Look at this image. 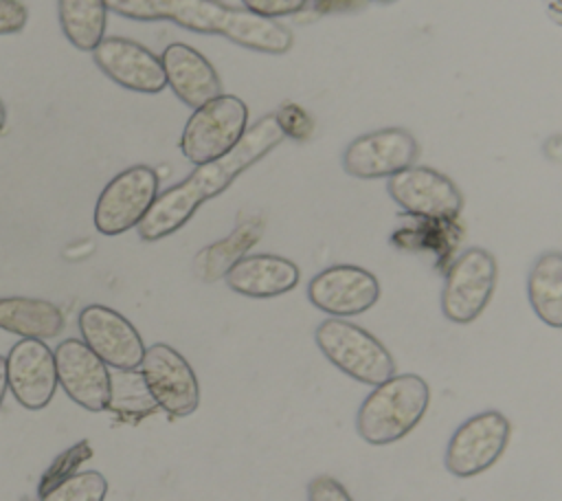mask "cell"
<instances>
[{"mask_svg": "<svg viewBox=\"0 0 562 501\" xmlns=\"http://www.w3.org/2000/svg\"><path fill=\"white\" fill-rule=\"evenodd\" d=\"M283 138L285 134L274 114H266L255 121L228 154L198 165L193 174H189L182 182L158 193L151 209L136 226L138 237L143 242H158L182 229L200 209V204L226 191L241 171L261 160Z\"/></svg>", "mask_w": 562, "mask_h": 501, "instance_id": "6da1fadb", "label": "cell"}, {"mask_svg": "<svg viewBox=\"0 0 562 501\" xmlns=\"http://www.w3.org/2000/svg\"><path fill=\"white\" fill-rule=\"evenodd\" d=\"M167 20L187 31L222 35L237 46L268 55H283L294 44V35L279 20L235 9L220 0H169Z\"/></svg>", "mask_w": 562, "mask_h": 501, "instance_id": "7a4b0ae2", "label": "cell"}, {"mask_svg": "<svg viewBox=\"0 0 562 501\" xmlns=\"http://www.w3.org/2000/svg\"><path fill=\"white\" fill-rule=\"evenodd\" d=\"M430 404L428 382L417 374H393L373 387L356 415L358 435L371 446H386L406 437Z\"/></svg>", "mask_w": 562, "mask_h": 501, "instance_id": "3957f363", "label": "cell"}, {"mask_svg": "<svg viewBox=\"0 0 562 501\" xmlns=\"http://www.w3.org/2000/svg\"><path fill=\"white\" fill-rule=\"evenodd\" d=\"M314 341L321 354L356 382L375 387L395 374V360L384 343L347 319L321 321Z\"/></svg>", "mask_w": 562, "mask_h": 501, "instance_id": "277c9868", "label": "cell"}, {"mask_svg": "<svg viewBox=\"0 0 562 501\" xmlns=\"http://www.w3.org/2000/svg\"><path fill=\"white\" fill-rule=\"evenodd\" d=\"M246 130V103L235 94H220L193 110L180 136V152L193 165H204L228 154Z\"/></svg>", "mask_w": 562, "mask_h": 501, "instance_id": "5b68a950", "label": "cell"}, {"mask_svg": "<svg viewBox=\"0 0 562 501\" xmlns=\"http://www.w3.org/2000/svg\"><path fill=\"white\" fill-rule=\"evenodd\" d=\"M498 279V266L490 250L465 248L448 268L441 290V312L457 325L476 321L487 308Z\"/></svg>", "mask_w": 562, "mask_h": 501, "instance_id": "8992f818", "label": "cell"}, {"mask_svg": "<svg viewBox=\"0 0 562 501\" xmlns=\"http://www.w3.org/2000/svg\"><path fill=\"white\" fill-rule=\"evenodd\" d=\"M512 424L505 413L487 409L461 422L448 439L443 464L454 477L468 479L492 468L505 453Z\"/></svg>", "mask_w": 562, "mask_h": 501, "instance_id": "52a82bcc", "label": "cell"}, {"mask_svg": "<svg viewBox=\"0 0 562 501\" xmlns=\"http://www.w3.org/2000/svg\"><path fill=\"white\" fill-rule=\"evenodd\" d=\"M158 198V174L147 165H132L116 174L94 204V229L101 235H121L143 222Z\"/></svg>", "mask_w": 562, "mask_h": 501, "instance_id": "ba28073f", "label": "cell"}, {"mask_svg": "<svg viewBox=\"0 0 562 501\" xmlns=\"http://www.w3.org/2000/svg\"><path fill=\"white\" fill-rule=\"evenodd\" d=\"M140 374L169 417H187L200 404V385L189 360L167 343L145 347Z\"/></svg>", "mask_w": 562, "mask_h": 501, "instance_id": "9c48e42d", "label": "cell"}, {"mask_svg": "<svg viewBox=\"0 0 562 501\" xmlns=\"http://www.w3.org/2000/svg\"><path fill=\"white\" fill-rule=\"evenodd\" d=\"M419 158V143L406 127H382L356 136L342 152L345 174L373 180L391 178L393 174L415 165Z\"/></svg>", "mask_w": 562, "mask_h": 501, "instance_id": "30bf717a", "label": "cell"}, {"mask_svg": "<svg viewBox=\"0 0 562 501\" xmlns=\"http://www.w3.org/2000/svg\"><path fill=\"white\" fill-rule=\"evenodd\" d=\"M391 200L411 215L428 220H454L463 209V193L441 171L411 165L386 178Z\"/></svg>", "mask_w": 562, "mask_h": 501, "instance_id": "8fae6325", "label": "cell"}, {"mask_svg": "<svg viewBox=\"0 0 562 501\" xmlns=\"http://www.w3.org/2000/svg\"><path fill=\"white\" fill-rule=\"evenodd\" d=\"M310 303L338 319L356 316L371 310L380 299V281L367 268L336 264L316 272L307 283Z\"/></svg>", "mask_w": 562, "mask_h": 501, "instance_id": "7c38bea8", "label": "cell"}, {"mask_svg": "<svg viewBox=\"0 0 562 501\" xmlns=\"http://www.w3.org/2000/svg\"><path fill=\"white\" fill-rule=\"evenodd\" d=\"M81 341L114 369H136L145 356L138 330L116 310L92 303L79 312Z\"/></svg>", "mask_w": 562, "mask_h": 501, "instance_id": "4fadbf2b", "label": "cell"}, {"mask_svg": "<svg viewBox=\"0 0 562 501\" xmlns=\"http://www.w3.org/2000/svg\"><path fill=\"white\" fill-rule=\"evenodd\" d=\"M53 356L57 382L66 391V396L86 411H105L110 398L108 365L79 338L61 341L55 347Z\"/></svg>", "mask_w": 562, "mask_h": 501, "instance_id": "5bb4252c", "label": "cell"}, {"mask_svg": "<svg viewBox=\"0 0 562 501\" xmlns=\"http://www.w3.org/2000/svg\"><path fill=\"white\" fill-rule=\"evenodd\" d=\"M92 59L108 79L127 90L156 94L167 86L160 57L130 37H103L94 46Z\"/></svg>", "mask_w": 562, "mask_h": 501, "instance_id": "9a60e30c", "label": "cell"}, {"mask_svg": "<svg viewBox=\"0 0 562 501\" xmlns=\"http://www.w3.org/2000/svg\"><path fill=\"white\" fill-rule=\"evenodd\" d=\"M7 385L13 398L29 411L50 404L57 391L55 356L44 341L22 338L7 354Z\"/></svg>", "mask_w": 562, "mask_h": 501, "instance_id": "2e32d148", "label": "cell"}, {"mask_svg": "<svg viewBox=\"0 0 562 501\" xmlns=\"http://www.w3.org/2000/svg\"><path fill=\"white\" fill-rule=\"evenodd\" d=\"M167 86L189 108H200L222 94V81L213 64L184 42L169 44L160 55Z\"/></svg>", "mask_w": 562, "mask_h": 501, "instance_id": "e0dca14e", "label": "cell"}, {"mask_svg": "<svg viewBox=\"0 0 562 501\" xmlns=\"http://www.w3.org/2000/svg\"><path fill=\"white\" fill-rule=\"evenodd\" d=\"M301 270L281 255L259 253L241 257L224 277L226 286L250 299H272L296 288Z\"/></svg>", "mask_w": 562, "mask_h": 501, "instance_id": "ac0fdd59", "label": "cell"}, {"mask_svg": "<svg viewBox=\"0 0 562 501\" xmlns=\"http://www.w3.org/2000/svg\"><path fill=\"white\" fill-rule=\"evenodd\" d=\"M263 233V218L252 213L244 218L224 240L204 246L193 261V270L202 281L224 279L226 272L259 242Z\"/></svg>", "mask_w": 562, "mask_h": 501, "instance_id": "d6986e66", "label": "cell"}, {"mask_svg": "<svg viewBox=\"0 0 562 501\" xmlns=\"http://www.w3.org/2000/svg\"><path fill=\"white\" fill-rule=\"evenodd\" d=\"M0 330L22 338H55L64 330L61 310L33 297H0Z\"/></svg>", "mask_w": 562, "mask_h": 501, "instance_id": "ffe728a7", "label": "cell"}, {"mask_svg": "<svg viewBox=\"0 0 562 501\" xmlns=\"http://www.w3.org/2000/svg\"><path fill=\"white\" fill-rule=\"evenodd\" d=\"M527 297L536 316L549 325L562 330V253H540L527 275Z\"/></svg>", "mask_w": 562, "mask_h": 501, "instance_id": "44dd1931", "label": "cell"}, {"mask_svg": "<svg viewBox=\"0 0 562 501\" xmlns=\"http://www.w3.org/2000/svg\"><path fill=\"white\" fill-rule=\"evenodd\" d=\"M105 0H57V18L64 37L83 53H92L108 29Z\"/></svg>", "mask_w": 562, "mask_h": 501, "instance_id": "7402d4cb", "label": "cell"}, {"mask_svg": "<svg viewBox=\"0 0 562 501\" xmlns=\"http://www.w3.org/2000/svg\"><path fill=\"white\" fill-rule=\"evenodd\" d=\"M158 409L145 378L136 369H116L110 374V398L108 411L119 417L138 420L151 415Z\"/></svg>", "mask_w": 562, "mask_h": 501, "instance_id": "603a6c76", "label": "cell"}, {"mask_svg": "<svg viewBox=\"0 0 562 501\" xmlns=\"http://www.w3.org/2000/svg\"><path fill=\"white\" fill-rule=\"evenodd\" d=\"M105 494L108 479L99 470H81L55 483L40 501H105Z\"/></svg>", "mask_w": 562, "mask_h": 501, "instance_id": "cb8c5ba5", "label": "cell"}, {"mask_svg": "<svg viewBox=\"0 0 562 501\" xmlns=\"http://www.w3.org/2000/svg\"><path fill=\"white\" fill-rule=\"evenodd\" d=\"M108 11L138 22L167 20L169 0H105Z\"/></svg>", "mask_w": 562, "mask_h": 501, "instance_id": "d4e9b609", "label": "cell"}, {"mask_svg": "<svg viewBox=\"0 0 562 501\" xmlns=\"http://www.w3.org/2000/svg\"><path fill=\"white\" fill-rule=\"evenodd\" d=\"M90 457V446H88V442H81V444H77L75 448H70V450H66L64 455H59L57 457V461H55V466L53 468H48V472L44 475V479H42V486H40V497L44 494V492H48L55 483H59L61 479H66L70 472L64 468V466H68V464H72V466H79L83 459H88Z\"/></svg>", "mask_w": 562, "mask_h": 501, "instance_id": "484cf974", "label": "cell"}, {"mask_svg": "<svg viewBox=\"0 0 562 501\" xmlns=\"http://www.w3.org/2000/svg\"><path fill=\"white\" fill-rule=\"evenodd\" d=\"M277 123L281 125L285 136H292L296 141H305L312 132V121L307 116V112L294 103H283L277 114H274Z\"/></svg>", "mask_w": 562, "mask_h": 501, "instance_id": "4316f807", "label": "cell"}, {"mask_svg": "<svg viewBox=\"0 0 562 501\" xmlns=\"http://www.w3.org/2000/svg\"><path fill=\"white\" fill-rule=\"evenodd\" d=\"M312 0H241V4L257 13V15H263V18H270V20H277V18H283V15H292V13H299L303 11Z\"/></svg>", "mask_w": 562, "mask_h": 501, "instance_id": "83f0119b", "label": "cell"}, {"mask_svg": "<svg viewBox=\"0 0 562 501\" xmlns=\"http://www.w3.org/2000/svg\"><path fill=\"white\" fill-rule=\"evenodd\" d=\"M307 501H353L345 486L329 475H318L307 483Z\"/></svg>", "mask_w": 562, "mask_h": 501, "instance_id": "f1b7e54d", "label": "cell"}, {"mask_svg": "<svg viewBox=\"0 0 562 501\" xmlns=\"http://www.w3.org/2000/svg\"><path fill=\"white\" fill-rule=\"evenodd\" d=\"M29 11L20 0H0V35H15L26 26Z\"/></svg>", "mask_w": 562, "mask_h": 501, "instance_id": "f546056e", "label": "cell"}, {"mask_svg": "<svg viewBox=\"0 0 562 501\" xmlns=\"http://www.w3.org/2000/svg\"><path fill=\"white\" fill-rule=\"evenodd\" d=\"M318 13H347L367 7L371 0H312Z\"/></svg>", "mask_w": 562, "mask_h": 501, "instance_id": "4dcf8cb0", "label": "cell"}, {"mask_svg": "<svg viewBox=\"0 0 562 501\" xmlns=\"http://www.w3.org/2000/svg\"><path fill=\"white\" fill-rule=\"evenodd\" d=\"M7 389H9V385H7V360L0 356V407L4 402Z\"/></svg>", "mask_w": 562, "mask_h": 501, "instance_id": "1f68e13d", "label": "cell"}, {"mask_svg": "<svg viewBox=\"0 0 562 501\" xmlns=\"http://www.w3.org/2000/svg\"><path fill=\"white\" fill-rule=\"evenodd\" d=\"M4 123H7V108H4V103L0 99V132L4 130Z\"/></svg>", "mask_w": 562, "mask_h": 501, "instance_id": "d6a6232c", "label": "cell"}, {"mask_svg": "<svg viewBox=\"0 0 562 501\" xmlns=\"http://www.w3.org/2000/svg\"><path fill=\"white\" fill-rule=\"evenodd\" d=\"M371 2H378V4H391V2H397V0H371Z\"/></svg>", "mask_w": 562, "mask_h": 501, "instance_id": "836d02e7", "label": "cell"}]
</instances>
